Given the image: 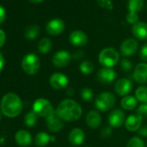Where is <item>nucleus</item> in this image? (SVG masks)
<instances>
[{"label": "nucleus", "instance_id": "obj_14", "mask_svg": "<svg viewBox=\"0 0 147 147\" xmlns=\"http://www.w3.org/2000/svg\"><path fill=\"white\" fill-rule=\"evenodd\" d=\"M98 80L103 84H109L113 83L116 78V72L113 68L103 67L101 68L97 74Z\"/></svg>", "mask_w": 147, "mask_h": 147}, {"label": "nucleus", "instance_id": "obj_33", "mask_svg": "<svg viewBox=\"0 0 147 147\" xmlns=\"http://www.w3.org/2000/svg\"><path fill=\"white\" fill-rule=\"evenodd\" d=\"M97 3L100 7L108 10L113 9V4L111 0H97Z\"/></svg>", "mask_w": 147, "mask_h": 147}, {"label": "nucleus", "instance_id": "obj_34", "mask_svg": "<svg viewBox=\"0 0 147 147\" xmlns=\"http://www.w3.org/2000/svg\"><path fill=\"white\" fill-rule=\"evenodd\" d=\"M126 19L128 23L130 24H135L139 22V15L138 13H133V12H128Z\"/></svg>", "mask_w": 147, "mask_h": 147}, {"label": "nucleus", "instance_id": "obj_15", "mask_svg": "<svg viewBox=\"0 0 147 147\" xmlns=\"http://www.w3.org/2000/svg\"><path fill=\"white\" fill-rule=\"evenodd\" d=\"M133 79L141 84L147 83V64L139 63L136 65L133 71Z\"/></svg>", "mask_w": 147, "mask_h": 147}, {"label": "nucleus", "instance_id": "obj_45", "mask_svg": "<svg viewBox=\"0 0 147 147\" xmlns=\"http://www.w3.org/2000/svg\"><path fill=\"white\" fill-rule=\"evenodd\" d=\"M1 114H2V113H1V111H0V121H1V119H2V115H1Z\"/></svg>", "mask_w": 147, "mask_h": 147}, {"label": "nucleus", "instance_id": "obj_10", "mask_svg": "<svg viewBox=\"0 0 147 147\" xmlns=\"http://www.w3.org/2000/svg\"><path fill=\"white\" fill-rule=\"evenodd\" d=\"M139 48V42L136 39L128 38L120 45V52L125 57H130L136 53Z\"/></svg>", "mask_w": 147, "mask_h": 147}, {"label": "nucleus", "instance_id": "obj_40", "mask_svg": "<svg viewBox=\"0 0 147 147\" xmlns=\"http://www.w3.org/2000/svg\"><path fill=\"white\" fill-rule=\"evenodd\" d=\"M5 18H6V12H5V9H4V8L0 4V24H2V23L5 21Z\"/></svg>", "mask_w": 147, "mask_h": 147}, {"label": "nucleus", "instance_id": "obj_5", "mask_svg": "<svg viewBox=\"0 0 147 147\" xmlns=\"http://www.w3.org/2000/svg\"><path fill=\"white\" fill-rule=\"evenodd\" d=\"M41 62L36 53H28L22 60V68L28 75H35L40 70Z\"/></svg>", "mask_w": 147, "mask_h": 147}, {"label": "nucleus", "instance_id": "obj_24", "mask_svg": "<svg viewBox=\"0 0 147 147\" xmlns=\"http://www.w3.org/2000/svg\"><path fill=\"white\" fill-rule=\"evenodd\" d=\"M39 34H40L39 26L33 24V25H29L27 27V28L25 29L24 35L28 40H34L39 35Z\"/></svg>", "mask_w": 147, "mask_h": 147}, {"label": "nucleus", "instance_id": "obj_4", "mask_svg": "<svg viewBox=\"0 0 147 147\" xmlns=\"http://www.w3.org/2000/svg\"><path fill=\"white\" fill-rule=\"evenodd\" d=\"M116 103V97L115 96L108 91L101 92L98 95L95 99L94 105L95 108L100 111H109L111 110Z\"/></svg>", "mask_w": 147, "mask_h": 147}, {"label": "nucleus", "instance_id": "obj_38", "mask_svg": "<svg viewBox=\"0 0 147 147\" xmlns=\"http://www.w3.org/2000/svg\"><path fill=\"white\" fill-rule=\"evenodd\" d=\"M84 55H85V53H84L82 51L78 50L77 52H75V53L72 55V58H73L74 59H75V60H80V59H81L84 57Z\"/></svg>", "mask_w": 147, "mask_h": 147}, {"label": "nucleus", "instance_id": "obj_43", "mask_svg": "<svg viewBox=\"0 0 147 147\" xmlns=\"http://www.w3.org/2000/svg\"><path fill=\"white\" fill-rule=\"evenodd\" d=\"M67 95L68 96H74L75 95V90L73 88H68V90H67Z\"/></svg>", "mask_w": 147, "mask_h": 147}, {"label": "nucleus", "instance_id": "obj_31", "mask_svg": "<svg viewBox=\"0 0 147 147\" xmlns=\"http://www.w3.org/2000/svg\"><path fill=\"white\" fill-rule=\"evenodd\" d=\"M81 97L84 102H90L94 98V91L90 88H82L81 90Z\"/></svg>", "mask_w": 147, "mask_h": 147}, {"label": "nucleus", "instance_id": "obj_39", "mask_svg": "<svg viewBox=\"0 0 147 147\" xmlns=\"http://www.w3.org/2000/svg\"><path fill=\"white\" fill-rule=\"evenodd\" d=\"M138 133L141 136V137H147V125H143L140 127V128L138 130Z\"/></svg>", "mask_w": 147, "mask_h": 147}, {"label": "nucleus", "instance_id": "obj_22", "mask_svg": "<svg viewBox=\"0 0 147 147\" xmlns=\"http://www.w3.org/2000/svg\"><path fill=\"white\" fill-rule=\"evenodd\" d=\"M55 136H51L45 132H40L35 137V144L37 147L46 146L49 142H55Z\"/></svg>", "mask_w": 147, "mask_h": 147}, {"label": "nucleus", "instance_id": "obj_8", "mask_svg": "<svg viewBox=\"0 0 147 147\" xmlns=\"http://www.w3.org/2000/svg\"><path fill=\"white\" fill-rule=\"evenodd\" d=\"M126 115L123 110L120 109H113L110 112L108 115V123L109 126L114 128L122 127L126 122Z\"/></svg>", "mask_w": 147, "mask_h": 147}, {"label": "nucleus", "instance_id": "obj_1", "mask_svg": "<svg viewBox=\"0 0 147 147\" xmlns=\"http://www.w3.org/2000/svg\"><path fill=\"white\" fill-rule=\"evenodd\" d=\"M55 113L63 121L74 122L81 117L82 108L76 101L68 98L62 100L58 104Z\"/></svg>", "mask_w": 147, "mask_h": 147}, {"label": "nucleus", "instance_id": "obj_3", "mask_svg": "<svg viewBox=\"0 0 147 147\" xmlns=\"http://www.w3.org/2000/svg\"><path fill=\"white\" fill-rule=\"evenodd\" d=\"M98 59L103 67L112 68L120 61V53L113 47H106L101 51Z\"/></svg>", "mask_w": 147, "mask_h": 147}, {"label": "nucleus", "instance_id": "obj_32", "mask_svg": "<svg viewBox=\"0 0 147 147\" xmlns=\"http://www.w3.org/2000/svg\"><path fill=\"white\" fill-rule=\"evenodd\" d=\"M120 67H121V69H122L125 72H128V71H132V69H133V65H132V62H131L128 59L124 58V59L120 61Z\"/></svg>", "mask_w": 147, "mask_h": 147}, {"label": "nucleus", "instance_id": "obj_6", "mask_svg": "<svg viewBox=\"0 0 147 147\" xmlns=\"http://www.w3.org/2000/svg\"><path fill=\"white\" fill-rule=\"evenodd\" d=\"M32 110L41 117L47 118L50 115H52L55 110H54V108L51 104V102L47 100L46 98H38L36 99L32 106Z\"/></svg>", "mask_w": 147, "mask_h": 147}, {"label": "nucleus", "instance_id": "obj_27", "mask_svg": "<svg viewBox=\"0 0 147 147\" xmlns=\"http://www.w3.org/2000/svg\"><path fill=\"white\" fill-rule=\"evenodd\" d=\"M135 97L137 100L142 103L147 102V86L140 85L137 88L135 91Z\"/></svg>", "mask_w": 147, "mask_h": 147}, {"label": "nucleus", "instance_id": "obj_42", "mask_svg": "<svg viewBox=\"0 0 147 147\" xmlns=\"http://www.w3.org/2000/svg\"><path fill=\"white\" fill-rule=\"evenodd\" d=\"M3 66H4V58H3V54L0 53V73L2 72V71L3 69Z\"/></svg>", "mask_w": 147, "mask_h": 147}, {"label": "nucleus", "instance_id": "obj_44", "mask_svg": "<svg viewBox=\"0 0 147 147\" xmlns=\"http://www.w3.org/2000/svg\"><path fill=\"white\" fill-rule=\"evenodd\" d=\"M29 1H30L32 3H41V2H42L44 0H29Z\"/></svg>", "mask_w": 147, "mask_h": 147}, {"label": "nucleus", "instance_id": "obj_17", "mask_svg": "<svg viewBox=\"0 0 147 147\" xmlns=\"http://www.w3.org/2000/svg\"><path fill=\"white\" fill-rule=\"evenodd\" d=\"M69 41L75 47H82L88 42V35L81 30H75L69 34Z\"/></svg>", "mask_w": 147, "mask_h": 147}, {"label": "nucleus", "instance_id": "obj_11", "mask_svg": "<svg viewBox=\"0 0 147 147\" xmlns=\"http://www.w3.org/2000/svg\"><path fill=\"white\" fill-rule=\"evenodd\" d=\"M133 90V84L131 80L126 78H120L116 81L114 84V90L115 92L121 96H128Z\"/></svg>", "mask_w": 147, "mask_h": 147}, {"label": "nucleus", "instance_id": "obj_41", "mask_svg": "<svg viewBox=\"0 0 147 147\" xmlns=\"http://www.w3.org/2000/svg\"><path fill=\"white\" fill-rule=\"evenodd\" d=\"M5 40H6V34H5V32L0 28V47H2L4 43H5Z\"/></svg>", "mask_w": 147, "mask_h": 147}, {"label": "nucleus", "instance_id": "obj_37", "mask_svg": "<svg viewBox=\"0 0 147 147\" xmlns=\"http://www.w3.org/2000/svg\"><path fill=\"white\" fill-rule=\"evenodd\" d=\"M139 57L141 60L147 62V43L144 44L139 50Z\"/></svg>", "mask_w": 147, "mask_h": 147}, {"label": "nucleus", "instance_id": "obj_30", "mask_svg": "<svg viewBox=\"0 0 147 147\" xmlns=\"http://www.w3.org/2000/svg\"><path fill=\"white\" fill-rule=\"evenodd\" d=\"M126 147H146V144L141 138L134 136L128 140Z\"/></svg>", "mask_w": 147, "mask_h": 147}, {"label": "nucleus", "instance_id": "obj_28", "mask_svg": "<svg viewBox=\"0 0 147 147\" xmlns=\"http://www.w3.org/2000/svg\"><path fill=\"white\" fill-rule=\"evenodd\" d=\"M37 115L33 111H29L24 116V124L28 127H33L37 122Z\"/></svg>", "mask_w": 147, "mask_h": 147}, {"label": "nucleus", "instance_id": "obj_18", "mask_svg": "<svg viewBox=\"0 0 147 147\" xmlns=\"http://www.w3.org/2000/svg\"><path fill=\"white\" fill-rule=\"evenodd\" d=\"M143 117L139 115H129L125 122L126 128L130 132H138V130L142 126Z\"/></svg>", "mask_w": 147, "mask_h": 147}, {"label": "nucleus", "instance_id": "obj_19", "mask_svg": "<svg viewBox=\"0 0 147 147\" xmlns=\"http://www.w3.org/2000/svg\"><path fill=\"white\" fill-rule=\"evenodd\" d=\"M102 122L101 114L97 110H91L86 115V123L88 127L92 129L98 128Z\"/></svg>", "mask_w": 147, "mask_h": 147}, {"label": "nucleus", "instance_id": "obj_7", "mask_svg": "<svg viewBox=\"0 0 147 147\" xmlns=\"http://www.w3.org/2000/svg\"><path fill=\"white\" fill-rule=\"evenodd\" d=\"M49 84L53 89L61 90L65 89L68 85L69 79L65 74H63L62 72H55L50 76Z\"/></svg>", "mask_w": 147, "mask_h": 147}, {"label": "nucleus", "instance_id": "obj_20", "mask_svg": "<svg viewBox=\"0 0 147 147\" xmlns=\"http://www.w3.org/2000/svg\"><path fill=\"white\" fill-rule=\"evenodd\" d=\"M16 143L21 147H27L31 145L32 137L31 134L26 130H19L15 134Z\"/></svg>", "mask_w": 147, "mask_h": 147}, {"label": "nucleus", "instance_id": "obj_46", "mask_svg": "<svg viewBox=\"0 0 147 147\" xmlns=\"http://www.w3.org/2000/svg\"><path fill=\"white\" fill-rule=\"evenodd\" d=\"M86 147H90V146H86Z\"/></svg>", "mask_w": 147, "mask_h": 147}, {"label": "nucleus", "instance_id": "obj_36", "mask_svg": "<svg viewBox=\"0 0 147 147\" xmlns=\"http://www.w3.org/2000/svg\"><path fill=\"white\" fill-rule=\"evenodd\" d=\"M137 115L142 116L143 118L145 116H147V102H144L139 106L137 109Z\"/></svg>", "mask_w": 147, "mask_h": 147}, {"label": "nucleus", "instance_id": "obj_26", "mask_svg": "<svg viewBox=\"0 0 147 147\" xmlns=\"http://www.w3.org/2000/svg\"><path fill=\"white\" fill-rule=\"evenodd\" d=\"M52 48V42L49 38H42L38 43V51L42 53H48Z\"/></svg>", "mask_w": 147, "mask_h": 147}, {"label": "nucleus", "instance_id": "obj_25", "mask_svg": "<svg viewBox=\"0 0 147 147\" xmlns=\"http://www.w3.org/2000/svg\"><path fill=\"white\" fill-rule=\"evenodd\" d=\"M144 7V0H129L127 8L129 12L138 13Z\"/></svg>", "mask_w": 147, "mask_h": 147}, {"label": "nucleus", "instance_id": "obj_13", "mask_svg": "<svg viewBox=\"0 0 147 147\" xmlns=\"http://www.w3.org/2000/svg\"><path fill=\"white\" fill-rule=\"evenodd\" d=\"M64 28L65 23L60 18H54L46 25V31L50 35H59L63 32Z\"/></svg>", "mask_w": 147, "mask_h": 147}, {"label": "nucleus", "instance_id": "obj_29", "mask_svg": "<svg viewBox=\"0 0 147 147\" xmlns=\"http://www.w3.org/2000/svg\"><path fill=\"white\" fill-rule=\"evenodd\" d=\"M94 70V65L90 60H84L80 65V71L82 74H91Z\"/></svg>", "mask_w": 147, "mask_h": 147}, {"label": "nucleus", "instance_id": "obj_16", "mask_svg": "<svg viewBox=\"0 0 147 147\" xmlns=\"http://www.w3.org/2000/svg\"><path fill=\"white\" fill-rule=\"evenodd\" d=\"M85 140V132L79 127L73 128L68 134V141L72 146H81Z\"/></svg>", "mask_w": 147, "mask_h": 147}, {"label": "nucleus", "instance_id": "obj_47", "mask_svg": "<svg viewBox=\"0 0 147 147\" xmlns=\"http://www.w3.org/2000/svg\"><path fill=\"white\" fill-rule=\"evenodd\" d=\"M146 147H147V143H146Z\"/></svg>", "mask_w": 147, "mask_h": 147}, {"label": "nucleus", "instance_id": "obj_9", "mask_svg": "<svg viewBox=\"0 0 147 147\" xmlns=\"http://www.w3.org/2000/svg\"><path fill=\"white\" fill-rule=\"evenodd\" d=\"M72 59V55L66 50H60L56 52L52 58L53 65L57 68H62L67 66Z\"/></svg>", "mask_w": 147, "mask_h": 147}, {"label": "nucleus", "instance_id": "obj_2", "mask_svg": "<svg viewBox=\"0 0 147 147\" xmlns=\"http://www.w3.org/2000/svg\"><path fill=\"white\" fill-rule=\"evenodd\" d=\"M0 111L8 118H15L23 111V102L20 96L13 92L6 93L0 102Z\"/></svg>", "mask_w": 147, "mask_h": 147}, {"label": "nucleus", "instance_id": "obj_21", "mask_svg": "<svg viewBox=\"0 0 147 147\" xmlns=\"http://www.w3.org/2000/svg\"><path fill=\"white\" fill-rule=\"evenodd\" d=\"M132 32L134 37L139 40H147V23L143 22H138L133 24Z\"/></svg>", "mask_w": 147, "mask_h": 147}, {"label": "nucleus", "instance_id": "obj_12", "mask_svg": "<svg viewBox=\"0 0 147 147\" xmlns=\"http://www.w3.org/2000/svg\"><path fill=\"white\" fill-rule=\"evenodd\" d=\"M46 124L49 131L51 133H58L64 127L63 121L57 115L55 111L46 118Z\"/></svg>", "mask_w": 147, "mask_h": 147}, {"label": "nucleus", "instance_id": "obj_23", "mask_svg": "<svg viewBox=\"0 0 147 147\" xmlns=\"http://www.w3.org/2000/svg\"><path fill=\"white\" fill-rule=\"evenodd\" d=\"M139 101L135 97V96H126L120 101V106L123 109L126 111H131L137 108Z\"/></svg>", "mask_w": 147, "mask_h": 147}, {"label": "nucleus", "instance_id": "obj_35", "mask_svg": "<svg viewBox=\"0 0 147 147\" xmlns=\"http://www.w3.org/2000/svg\"><path fill=\"white\" fill-rule=\"evenodd\" d=\"M113 134V127L111 126H107L103 127L101 131V135L103 139L110 138Z\"/></svg>", "mask_w": 147, "mask_h": 147}]
</instances>
